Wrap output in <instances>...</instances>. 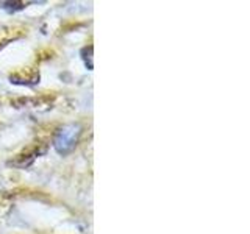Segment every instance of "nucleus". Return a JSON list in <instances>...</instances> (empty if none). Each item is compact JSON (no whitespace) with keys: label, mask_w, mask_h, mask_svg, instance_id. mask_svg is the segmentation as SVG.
<instances>
[{"label":"nucleus","mask_w":250,"mask_h":234,"mask_svg":"<svg viewBox=\"0 0 250 234\" xmlns=\"http://www.w3.org/2000/svg\"><path fill=\"white\" fill-rule=\"evenodd\" d=\"M78 137H80V127L78 125H66L57 133L53 145L58 153L67 155L75 148Z\"/></svg>","instance_id":"nucleus-1"},{"label":"nucleus","mask_w":250,"mask_h":234,"mask_svg":"<svg viewBox=\"0 0 250 234\" xmlns=\"http://www.w3.org/2000/svg\"><path fill=\"white\" fill-rule=\"evenodd\" d=\"M11 83H16V84H36L39 81V74L38 72H33L31 75H27V77H19V75H11L10 77Z\"/></svg>","instance_id":"nucleus-2"},{"label":"nucleus","mask_w":250,"mask_h":234,"mask_svg":"<svg viewBox=\"0 0 250 234\" xmlns=\"http://www.w3.org/2000/svg\"><path fill=\"white\" fill-rule=\"evenodd\" d=\"M82 55H83V59L86 62V66H88V69L91 70L92 69V45L84 47V49L82 50Z\"/></svg>","instance_id":"nucleus-3"},{"label":"nucleus","mask_w":250,"mask_h":234,"mask_svg":"<svg viewBox=\"0 0 250 234\" xmlns=\"http://www.w3.org/2000/svg\"><path fill=\"white\" fill-rule=\"evenodd\" d=\"M23 6H25V3H23V2H5V3H3V8H5V10H10V11L22 10Z\"/></svg>","instance_id":"nucleus-4"}]
</instances>
